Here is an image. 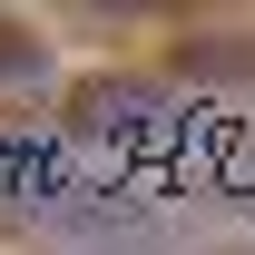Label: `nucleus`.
<instances>
[{"label": "nucleus", "instance_id": "1", "mask_svg": "<svg viewBox=\"0 0 255 255\" xmlns=\"http://www.w3.org/2000/svg\"><path fill=\"white\" fill-rule=\"evenodd\" d=\"M118 255H167V246H118Z\"/></svg>", "mask_w": 255, "mask_h": 255}]
</instances>
